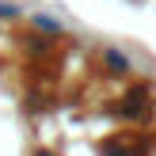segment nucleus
<instances>
[{"label": "nucleus", "instance_id": "1", "mask_svg": "<svg viewBox=\"0 0 156 156\" xmlns=\"http://www.w3.org/2000/svg\"><path fill=\"white\" fill-rule=\"evenodd\" d=\"M34 27H42V30H50V34H57V30H61V23H53L50 15H34Z\"/></svg>", "mask_w": 156, "mask_h": 156}]
</instances>
